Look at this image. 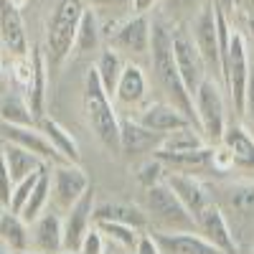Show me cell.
<instances>
[{
  "mask_svg": "<svg viewBox=\"0 0 254 254\" xmlns=\"http://www.w3.org/2000/svg\"><path fill=\"white\" fill-rule=\"evenodd\" d=\"M94 226L104 234V239L117 244L125 252H135L140 237H142V229L135 226H127V224H117V221H94Z\"/></svg>",
  "mask_w": 254,
  "mask_h": 254,
  "instance_id": "cell-31",
  "label": "cell"
},
{
  "mask_svg": "<svg viewBox=\"0 0 254 254\" xmlns=\"http://www.w3.org/2000/svg\"><path fill=\"white\" fill-rule=\"evenodd\" d=\"M147 94V79H145V71L137 64H125L122 66V74L117 79V87H115V99L125 107H135L140 104Z\"/></svg>",
  "mask_w": 254,
  "mask_h": 254,
  "instance_id": "cell-23",
  "label": "cell"
},
{
  "mask_svg": "<svg viewBox=\"0 0 254 254\" xmlns=\"http://www.w3.org/2000/svg\"><path fill=\"white\" fill-rule=\"evenodd\" d=\"M219 206L229 208L231 214L239 216V219H254V178L224 186Z\"/></svg>",
  "mask_w": 254,
  "mask_h": 254,
  "instance_id": "cell-24",
  "label": "cell"
},
{
  "mask_svg": "<svg viewBox=\"0 0 254 254\" xmlns=\"http://www.w3.org/2000/svg\"><path fill=\"white\" fill-rule=\"evenodd\" d=\"M46 84H49V64H46V54L41 49L31 51V79L26 84V99L31 104V112L38 122V117H44V107H46Z\"/></svg>",
  "mask_w": 254,
  "mask_h": 254,
  "instance_id": "cell-21",
  "label": "cell"
},
{
  "mask_svg": "<svg viewBox=\"0 0 254 254\" xmlns=\"http://www.w3.org/2000/svg\"><path fill=\"white\" fill-rule=\"evenodd\" d=\"M38 127L46 132V137L51 140V145L56 147V153L61 155L64 163H79L81 160V153H79V145L76 140L71 137V132L66 130V127H61L56 120L51 117H38Z\"/></svg>",
  "mask_w": 254,
  "mask_h": 254,
  "instance_id": "cell-27",
  "label": "cell"
},
{
  "mask_svg": "<svg viewBox=\"0 0 254 254\" xmlns=\"http://www.w3.org/2000/svg\"><path fill=\"white\" fill-rule=\"evenodd\" d=\"M160 132H153L150 127L140 125L135 117L120 120V153L125 155H142V153H155L163 145Z\"/></svg>",
  "mask_w": 254,
  "mask_h": 254,
  "instance_id": "cell-15",
  "label": "cell"
},
{
  "mask_svg": "<svg viewBox=\"0 0 254 254\" xmlns=\"http://www.w3.org/2000/svg\"><path fill=\"white\" fill-rule=\"evenodd\" d=\"M94 8H125L132 5V0H89Z\"/></svg>",
  "mask_w": 254,
  "mask_h": 254,
  "instance_id": "cell-41",
  "label": "cell"
},
{
  "mask_svg": "<svg viewBox=\"0 0 254 254\" xmlns=\"http://www.w3.org/2000/svg\"><path fill=\"white\" fill-rule=\"evenodd\" d=\"M221 71H224V92L231 102V107H234V112L242 117L247 84H249V71H252V56H249V49H247V38L239 28L231 31L229 51L224 56Z\"/></svg>",
  "mask_w": 254,
  "mask_h": 254,
  "instance_id": "cell-5",
  "label": "cell"
},
{
  "mask_svg": "<svg viewBox=\"0 0 254 254\" xmlns=\"http://www.w3.org/2000/svg\"><path fill=\"white\" fill-rule=\"evenodd\" d=\"M0 122L8 125H36L31 104L26 97H5L0 102Z\"/></svg>",
  "mask_w": 254,
  "mask_h": 254,
  "instance_id": "cell-33",
  "label": "cell"
},
{
  "mask_svg": "<svg viewBox=\"0 0 254 254\" xmlns=\"http://www.w3.org/2000/svg\"><path fill=\"white\" fill-rule=\"evenodd\" d=\"M206 0H160V8L168 18L173 20H190L201 8H203Z\"/></svg>",
  "mask_w": 254,
  "mask_h": 254,
  "instance_id": "cell-35",
  "label": "cell"
},
{
  "mask_svg": "<svg viewBox=\"0 0 254 254\" xmlns=\"http://www.w3.org/2000/svg\"><path fill=\"white\" fill-rule=\"evenodd\" d=\"M249 20V26H252V31H254V18H247Z\"/></svg>",
  "mask_w": 254,
  "mask_h": 254,
  "instance_id": "cell-48",
  "label": "cell"
},
{
  "mask_svg": "<svg viewBox=\"0 0 254 254\" xmlns=\"http://www.w3.org/2000/svg\"><path fill=\"white\" fill-rule=\"evenodd\" d=\"M0 89H3V71H0Z\"/></svg>",
  "mask_w": 254,
  "mask_h": 254,
  "instance_id": "cell-49",
  "label": "cell"
},
{
  "mask_svg": "<svg viewBox=\"0 0 254 254\" xmlns=\"http://www.w3.org/2000/svg\"><path fill=\"white\" fill-rule=\"evenodd\" d=\"M0 254H15V252H10L5 244H0Z\"/></svg>",
  "mask_w": 254,
  "mask_h": 254,
  "instance_id": "cell-45",
  "label": "cell"
},
{
  "mask_svg": "<svg viewBox=\"0 0 254 254\" xmlns=\"http://www.w3.org/2000/svg\"><path fill=\"white\" fill-rule=\"evenodd\" d=\"M242 120H244V127L254 135V61H252V71H249V84H247V97H244Z\"/></svg>",
  "mask_w": 254,
  "mask_h": 254,
  "instance_id": "cell-38",
  "label": "cell"
},
{
  "mask_svg": "<svg viewBox=\"0 0 254 254\" xmlns=\"http://www.w3.org/2000/svg\"><path fill=\"white\" fill-rule=\"evenodd\" d=\"M104 247H107V239H104V234L97 229V226H92L87 234H84V239H81V244H79V254H107L104 252Z\"/></svg>",
  "mask_w": 254,
  "mask_h": 254,
  "instance_id": "cell-37",
  "label": "cell"
},
{
  "mask_svg": "<svg viewBox=\"0 0 254 254\" xmlns=\"http://www.w3.org/2000/svg\"><path fill=\"white\" fill-rule=\"evenodd\" d=\"M0 153H3V158H5V165H8V171H10L13 183H18V181H23V178L38 173L41 168L46 165V160H41L36 153L26 150V147H20L15 142H8V140H5L3 147H0Z\"/></svg>",
  "mask_w": 254,
  "mask_h": 254,
  "instance_id": "cell-25",
  "label": "cell"
},
{
  "mask_svg": "<svg viewBox=\"0 0 254 254\" xmlns=\"http://www.w3.org/2000/svg\"><path fill=\"white\" fill-rule=\"evenodd\" d=\"M173 56H176V66L183 76V84L186 89L190 92V97L196 94V89L203 84V79H208V71H206V64L193 44V36H190L188 28L178 26L173 31Z\"/></svg>",
  "mask_w": 254,
  "mask_h": 254,
  "instance_id": "cell-8",
  "label": "cell"
},
{
  "mask_svg": "<svg viewBox=\"0 0 254 254\" xmlns=\"http://www.w3.org/2000/svg\"><path fill=\"white\" fill-rule=\"evenodd\" d=\"M150 61H153V74L160 92L165 94V102H171L173 107H178L190 122L198 127V115L193 97L186 89L183 76L176 66L173 56V31L165 23H153V41H150ZM201 130V127H198Z\"/></svg>",
  "mask_w": 254,
  "mask_h": 254,
  "instance_id": "cell-1",
  "label": "cell"
},
{
  "mask_svg": "<svg viewBox=\"0 0 254 254\" xmlns=\"http://www.w3.org/2000/svg\"><path fill=\"white\" fill-rule=\"evenodd\" d=\"M163 254H224L198 231H155Z\"/></svg>",
  "mask_w": 254,
  "mask_h": 254,
  "instance_id": "cell-16",
  "label": "cell"
},
{
  "mask_svg": "<svg viewBox=\"0 0 254 254\" xmlns=\"http://www.w3.org/2000/svg\"><path fill=\"white\" fill-rule=\"evenodd\" d=\"M135 254H163V252H160V244L155 242V237L142 234L140 242H137V247H135Z\"/></svg>",
  "mask_w": 254,
  "mask_h": 254,
  "instance_id": "cell-40",
  "label": "cell"
},
{
  "mask_svg": "<svg viewBox=\"0 0 254 254\" xmlns=\"http://www.w3.org/2000/svg\"><path fill=\"white\" fill-rule=\"evenodd\" d=\"M135 120L140 125H145V127H150L153 132H160V135L181 130V127H186V125H193L178 107H173L171 102H153V104H147V107H142L137 112Z\"/></svg>",
  "mask_w": 254,
  "mask_h": 254,
  "instance_id": "cell-17",
  "label": "cell"
},
{
  "mask_svg": "<svg viewBox=\"0 0 254 254\" xmlns=\"http://www.w3.org/2000/svg\"><path fill=\"white\" fill-rule=\"evenodd\" d=\"M142 208L147 214V221L155 224L158 231H196L193 214L183 206L178 193L165 181L145 188Z\"/></svg>",
  "mask_w": 254,
  "mask_h": 254,
  "instance_id": "cell-4",
  "label": "cell"
},
{
  "mask_svg": "<svg viewBox=\"0 0 254 254\" xmlns=\"http://www.w3.org/2000/svg\"><path fill=\"white\" fill-rule=\"evenodd\" d=\"M0 137L15 142L26 150L36 153L41 160L46 163H64L61 155L56 153V147L51 145V140L46 137V132L41 130L38 125H8V122H0Z\"/></svg>",
  "mask_w": 254,
  "mask_h": 254,
  "instance_id": "cell-12",
  "label": "cell"
},
{
  "mask_svg": "<svg viewBox=\"0 0 254 254\" xmlns=\"http://www.w3.org/2000/svg\"><path fill=\"white\" fill-rule=\"evenodd\" d=\"M99 41H102L99 15L92 8H84L81 20H79V31H76V41H74V51L76 54H92V51H97Z\"/></svg>",
  "mask_w": 254,
  "mask_h": 254,
  "instance_id": "cell-29",
  "label": "cell"
},
{
  "mask_svg": "<svg viewBox=\"0 0 254 254\" xmlns=\"http://www.w3.org/2000/svg\"><path fill=\"white\" fill-rule=\"evenodd\" d=\"M0 36L13 56H28V38L23 18L13 0H0Z\"/></svg>",
  "mask_w": 254,
  "mask_h": 254,
  "instance_id": "cell-19",
  "label": "cell"
},
{
  "mask_svg": "<svg viewBox=\"0 0 254 254\" xmlns=\"http://www.w3.org/2000/svg\"><path fill=\"white\" fill-rule=\"evenodd\" d=\"M221 142L231 153V160H234L237 171L254 178V135L244 125H226Z\"/></svg>",
  "mask_w": 254,
  "mask_h": 254,
  "instance_id": "cell-18",
  "label": "cell"
},
{
  "mask_svg": "<svg viewBox=\"0 0 254 254\" xmlns=\"http://www.w3.org/2000/svg\"><path fill=\"white\" fill-rule=\"evenodd\" d=\"M31 247L41 254H59L64 249V219L59 214H41L33 221Z\"/></svg>",
  "mask_w": 254,
  "mask_h": 254,
  "instance_id": "cell-20",
  "label": "cell"
},
{
  "mask_svg": "<svg viewBox=\"0 0 254 254\" xmlns=\"http://www.w3.org/2000/svg\"><path fill=\"white\" fill-rule=\"evenodd\" d=\"M196 231L203 234L214 247H219L224 254H239V247L234 242V231H231L226 214L216 198L211 203H206L196 214Z\"/></svg>",
  "mask_w": 254,
  "mask_h": 254,
  "instance_id": "cell-11",
  "label": "cell"
},
{
  "mask_svg": "<svg viewBox=\"0 0 254 254\" xmlns=\"http://www.w3.org/2000/svg\"><path fill=\"white\" fill-rule=\"evenodd\" d=\"M84 115L92 127V132L99 137V142L107 150L120 153V117L112 104V97L107 94L104 84L97 74V66H92L84 76Z\"/></svg>",
  "mask_w": 254,
  "mask_h": 254,
  "instance_id": "cell-2",
  "label": "cell"
},
{
  "mask_svg": "<svg viewBox=\"0 0 254 254\" xmlns=\"http://www.w3.org/2000/svg\"><path fill=\"white\" fill-rule=\"evenodd\" d=\"M160 0H132V13H147L153 10Z\"/></svg>",
  "mask_w": 254,
  "mask_h": 254,
  "instance_id": "cell-42",
  "label": "cell"
},
{
  "mask_svg": "<svg viewBox=\"0 0 254 254\" xmlns=\"http://www.w3.org/2000/svg\"><path fill=\"white\" fill-rule=\"evenodd\" d=\"M84 0H56L54 13L46 26V64L49 71H56L74 51L79 20L84 13Z\"/></svg>",
  "mask_w": 254,
  "mask_h": 254,
  "instance_id": "cell-3",
  "label": "cell"
},
{
  "mask_svg": "<svg viewBox=\"0 0 254 254\" xmlns=\"http://www.w3.org/2000/svg\"><path fill=\"white\" fill-rule=\"evenodd\" d=\"M51 198V165L46 163L44 168L38 171V178L33 183V190H31V196L23 206V211H20V216H23V221L31 226L41 214H44V208Z\"/></svg>",
  "mask_w": 254,
  "mask_h": 254,
  "instance_id": "cell-28",
  "label": "cell"
},
{
  "mask_svg": "<svg viewBox=\"0 0 254 254\" xmlns=\"http://www.w3.org/2000/svg\"><path fill=\"white\" fill-rule=\"evenodd\" d=\"M214 3H216L226 15H231V10H234V5H237V0H214Z\"/></svg>",
  "mask_w": 254,
  "mask_h": 254,
  "instance_id": "cell-44",
  "label": "cell"
},
{
  "mask_svg": "<svg viewBox=\"0 0 254 254\" xmlns=\"http://www.w3.org/2000/svg\"><path fill=\"white\" fill-rule=\"evenodd\" d=\"M94 66H97V74H99V79H102V84H104V89H107V94L115 99V87H117V79H120L122 66H125L120 51H115L112 46L104 49Z\"/></svg>",
  "mask_w": 254,
  "mask_h": 254,
  "instance_id": "cell-32",
  "label": "cell"
},
{
  "mask_svg": "<svg viewBox=\"0 0 254 254\" xmlns=\"http://www.w3.org/2000/svg\"><path fill=\"white\" fill-rule=\"evenodd\" d=\"M203 145H208V142H206V137L201 135L198 127L186 125V127H181V130L168 132V135L163 137V145L158 147V150L181 153V150H196V147H203Z\"/></svg>",
  "mask_w": 254,
  "mask_h": 254,
  "instance_id": "cell-30",
  "label": "cell"
},
{
  "mask_svg": "<svg viewBox=\"0 0 254 254\" xmlns=\"http://www.w3.org/2000/svg\"><path fill=\"white\" fill-rule=\"evenodd\" d=\"M15 254H41V252H36V249H23V252H15Z\"/></svg>",
  "mask_w": 254,
  "mask_h": 254,
  "instance_id": "cell-46",
  "label": "cell"
},
{
  "mask_svg": "<svg viewBox=\"0 0 254 254\" xmlns=\"http://www.w3.org/2000/svg\"><path fill=\"white\" fill-rule=\"evenodd\" d=\"M237 5L247 13V18H254V0H237Z\"/></svg>",
  "mask_w": 254,
  "mask_h": 254,
  "instance_id": "cell-43",
  "label": "cell"
},
{
  "mask_svg": "<svg viewBox=\"0 0 254 254\" xmlns=\"http://www.w3.org/2000/svg\"><path fill=\"white\" fill-rule=\"evenodd\" d=\"M196 115H198V127L201 135L206 137L208 145H216L224 137L226 130V102H224V87L216 79H203V84L193 94Z\"/></svg>",
  "mask_w": 254,
  "mask_h": 254,
  "instance_id": "cell-6",
  "label": "cell"
},
{
  "mask_svg": "<svg viewBox=\"0 0 254 254\" xmlns=\"http://www.w3.org/2000/svg\"><path fill=\"white\" fill-rule=\"evenodd\" d=\"M89 186V176L79 163H56L51 168V196L61 208L76 203Z\"/></svg>",
  "mask_w": 254,
  "mask_h": 254,
  "instance_id": "cell-10",
  "label": "cell"
},
{
  "mask_svg": "<svg viewBox=\"0 0 254 254\" xmlns=\"http://www.w3.org/2000/svg\"><path fill=\"white\" fill-rule=\"evenodd\" d=\"M150 41H153V23L147 13H132L110 33V46L127 56L150 54Z\"/></svg>",
  "mask_w": 254,
  "mask_h": 254,
  "instance_id": "cell-9",
  "label": "cell"
},
{
  "mask_svg": "<svg viewBox=\"0 0 254 254\" xmlns=\"http://www.w3.org/2000/svg\"><path fill=\"white\" fill-rule=\"evenodd\" d=\"M165 176H168V165H165L158 155L147 158V160H142V163L137 165V183H140L142 188L155 186V183H163Z\"/></svg>",
  "mask_w": 254,
  "mask_h": 254,
  "instance_id": "cell-34",
  "label": "cell"
},
{
  "mask_svg": "<svg viewBox=\"0 0 254 254\" xmlns=\"http://www.w3.org/2000/svg\"><path fill=\"white\" fill-rule=\"evenodd\" d=\"M59 254H79V252H71V249H61Z\"/></svg>",
  "mask_w": 254,
  "mask_h": 254,
  "instance_id": "cell-47",
  "label": "cell"
},
{
  "mask_svg": "<svg viewBox=\"0 0 254 254\" xmlns=\"http://www.w3.org/2000/svg\"><path fill=\"white\" fill-rule=\"evenodd\" d=\"M252 254H254V252H252Z\"/></svg>",
  "mask_w": 254,
  "mask_h": 254,
  "instance_id": "cell-51",
  "label": "cell"
},
{
  "mask_svg": "<svg viewBox=\"0 0 254 254\" xmlns=\"http://www.w3.org/2000/svg\"><path fill=\"white\" fill-rule=\"evenodd\" d=\"M13 178H10V171H8V165H5V158L3 153H0V206H5L10 203V193H13Z\"/></svg>",
  "mask_w": 254,
  "mask_h": 254,
  "instance_id": "cell-39",
  "label": "cell"
},
{
  "mask_svg": "<svg viewBox=\"0 0 254 254\" xmlns=\"http://www.w3.org/2000/svg\"><path fill=\"white\" fill-rule=\"evenodd\" d=\"M3 208H5V206H0V214H3Z\"/></svg>",
  "mask_w": 254,
  "mask_h": 254,
  "instance_id": "cell-50",
  "label": "cell"
},
{
  "mask_svg": "<svg viewBox=\"0 0 254 254\" xmlns=\"http://www.w3.org/2000/svg\"><path fill=\"white\" fill-rule=\"evenodd\" d=\"M94 221H117V224H127L135 229H145L147 224V214L145 208L130 201H102L94 203Z\"/></svg>",
  "mask_w": 254,
  "mask_h": 254,
  "instance_id": "cell-22",
  "label": "cell"
},
{
  "mask_svg": "<svg viewBox=\"0 0 254 254\" xmlns=\"http://www.w3.org/2000/svg\"><path fill=\"white\" fill-rule=\"evenodd\" d=\"M94 203H97L94 201V186H89L84 190V196L66 208V216H64V249H71V252L79 249L84 234L94 224V216H92Z\"/></svg>",
  "mask_w": 254,
  "mask_h": 254,
  "instance_id": "cell-13",
  "label": "cell"
},
{
  "mask_svg": "<svg viewBox=\"0 0 254 254\" xmlns=\"http://www.w3.org/2000/svg\"><path fill=\"white\" fill-rule=\"evenodd\" d=\"M36 178H38V173H33V176H28V178H23V181H18V183L13 186L8 211H13V214H20V211H23V206H26V201H28V196H31V190H33Z\"/></svg>",
  "mask_w": 254,
  "mask_h": 254,
  "instance_id": "cell-36",
  "label": "cell"
},
{
  "mask_svg": "<svg viewBox=\"0 0 254 254\" xmlns=\"http://www.w3.org/2000/svg\"><path fill=\"white\" fill-rule=\"evenodd\" d=\"M0 244H5L10 252H23L31 249V229L23 221L20 214L3 208L0 214Z\"/></svg>",
  "mask_w": 254,
  "mask_h": 254,
  "instance_id": "cell-26",
  "label": "cell"
},
{
  "mask_svg": "<svg viewBox=\"0 0 254 254\" xmlns=\"http://www.w3.org/2000/svg\"><path fill=\"white\" fill-rule=\"evenodd\" d=\"M165 183L178 193V198L183 201V206L190 211V214H193V219H196V214L206 203L214 201V193H211V188L201 181V176L181 173V171H168Z\"/></svg>",
  "mask_w": 254,
  "mask_h": 254,
  "instance_id": "cell-14",
  "label": "cell"
},
{
  "mask_svg": "<svg viewBox=\"0 0 254 254\" xmlns=\"http://www.w3.org/2000/svg\"><path fill=\"white\" fill-rule=\"evenodd\" d=\"M190 36L193 44L206 64V71L211 79H216L224 87V71H221V46H219V28H216V8L214 0H206L203 8L190 18Z\"/></svg>",
  "mask_w": 254,
  "mask_h": 254,
  "instance_id": "cell-7",
  "label": "cell"
}]
</instances>
